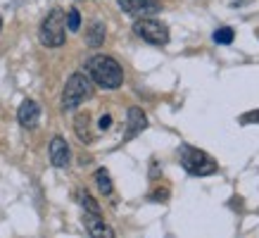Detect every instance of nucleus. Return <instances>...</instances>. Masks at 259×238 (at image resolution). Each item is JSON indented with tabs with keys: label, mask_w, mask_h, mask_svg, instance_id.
Returning a JSON list of instances; mask_svg holds the SVG:
<instances>
[{
	"label": "nucleus",
	"mask_w": 259,
	"mask_h": 238,
	"mask_svg": "<svg viewBox=\"0 0 259 238\" xmlns=\"http://www.w3.org/2000/svg\"><path fill=\"white\" fill-rule=\"evenodd\" d=\"M86 71L88 79H93L100 88H119L124 84V69L110 55H93L86 62Z\"/></svg>",
	"instance_id": "obj_1"
},
{
	"label": "nucleus",
	"mask_w": 259,
	"mask_h": 238,
	"mask_svg": "<svg viewBox=\"0 0 259 238\" xmlns=\"http://www.w3.org/2000/svg\"><path fill=\"white\" fill-rule=\"evenodd\" d=\"M179 157H181L183 169L193 176H209V174H217V172H219L217 160L209 157V155L204 150H200V148H193V145H181Z\"/></svg>",
	"instance_id": "obj_2"
},
{
	"label": "nucleus",
	"mask_w": 259,
	"mask_h": 238,
	"mask_svg": "<svg viewBox=\"0 0 259 238\" xmlns=\"http://www.w3.org/2000/svg\"><path fill=\"white\" fill-rule=\"evenodd\" d=\"M91 95H93V84H91L86 74H81V71L71 74L62 91V110H76Z\"/></svg>",
	"instance_id": "obj_3"
},
{
	"label": "nucleus",
	"mask_w": 259,
	"mask_h": 238,
	"mask_svg": "<svg viewBox=\"0 0 259 238\" xmlns=\"http://www.w3.org/2000/svg\"><path fill=\"white\" fill-rule=\"evenodd\" d=\"M64 12L62 10H50L46 15V19L40 22V31H38V38L43 46L48 48H60L64 46L67 41V24H64Z\"/></svg>",
	"instance_id": "obj_4"
},
{
	"label": "nucleus",
	"mask_w": 259,
	"mask_h": 238,
	"mask_svg": "<svg viewBox=\"0 0 259 238\" xmlns=\"http://www.w3.org/2000/svg\"><path fill=\"white\" fill-rule=\"evenodd\" d=\"M134 33L138 38L145 41V43H152V46H166L169 43V29H166V24L157 22V19H150V17H138L136 19Z\"/></svg>",
	"instance_id": "obj_5"
},
{
	"label": "nucleus",
	"mask_w": 259,
	"mask_h": 238,
	"mask_svg": "<svg viewBox=\"0 0 259 238\" xmlns=\"http://www.w3.org/2000/svg\"><path fill=\"white\" fill-rule=\"evenodd\" d=\"M117 3H119V8L131 17H145V15L159 12L157 0H117Z\"/></svg>",
	"instance_id": "obj_6"
},
{
	"label": "nucleus",
	"mask_w": 259,
	"mask_h": 238,
	"mask_svg": "<svg viewBox=\"0 0 259 238\" xmlns=\"http://www.w3.org/2000/svg\"><path fill=\"white\" fill-rule=\"evenodd\" d=\"M48 155H50L53 167H57V169H64L71 160L69 145H67V141H64L62 136H55V138L50 141V145H48Z\"/></svg>",
	"instance_id": "obj_7"
},
{
	"label": "nucleus",
	"mask_w": 259,
	"mask_h": 238,
	"mask_svg": "<svg viewBox=\"0 0 259 238\" xmlns=\"http://www.w3.org/2000/svg\"><path fill=\"white\" fill-rule=\"evenodd\" d=\"M83 226H86V231H88V236L91 238H114V229L102 219L100 214L86 212V217H83Z\"/></svg>",
	"instance_id": "obj_8"
},
{
	"label": "nucleus",
	"mask_w": 259,
	"mask_h": 238,
	"mask_svg": "<svg viewBox=\"0 0 259 238\" xmlns=\"http://www.w3.org/2000/svg\"><path fill=\"white\" fill-rule=\"evenodd\" d=\"M17 119H19V124H22L24 129H33L40 119L38 103H36V100H24V103L19 105V110H17Z\"/></svg>",
	"instance_id": "obj_9"
},
{
	"label": "nucleus",
	"mask_w": 259,
	"mask_h": 238,
	"mask_svg": "<svg viewBox=\"0 0 259 238\" xmlns=\"http://www.w3.org/2000/svg\"><path fill=\"white\" fill-rule=\"evenodd\" d=\"M126 119H128V124H126V138H134V136H138L141 131H145L148 129V117H145V112L141 110V107H131L128 110V114H126Z\"/></svg>",
	"instance_id": "obj_10"
},
{
	"label": "nucleus",
	"mask_w": 259,
	"mask_h": 238,
	"mask_svg": "<svg viewBox=\"0 0 259 238\" xmlns=\"http://www.w3.org/2000/svg\"><path fill=\"white\" fill-rule=\"evenodd\" d=\"M86 43L91 48H100L102 43H105V24H102V22H93L91 26H88Z\"/></svg>",
	"instance_id": "obj_11"
},
{
	"label": "nucleus",
	"mask_w": 259,
	"mask_h": 238,
	"mask_svg": "<svg viewBox=\"0 0 259 238\" xmlns=\"http://www.w3.org/2000/svg\"><path fill=\"white\" fill-rule=\"evenodd\" d=\"M95 183H98V190H100L102 195H112V190H114V186H112L110 172H107L105 167H100V169L95 172Z\"/></svg>",
	"instance_id": "obj_12"
},
{
	"label": "nucleus",
	"mask_w": 259,
	"mask_h": 238,
	"mask_svg": "<svg viewBox=\"0 0 259 238\" xmlns=\"http://www.w3.org/2000/svg\"><path fill=\"white\" fill-rule=\"evenodd\" d=\"M88 124H91V117H88V114H79L76 122H74V131H76V136H79L83 143L93 141V136H91V131H88Z\"/></svg>",
	"instance_id": "obj_13"
},
{
	"label": "nucleus",
	"mask_w": 259,
	"mask_h": 238,
	"mask_svg": "<svg viewBox=\"0 0 259 238\" xmlns=\"http://www.w3.org/2000/svg\"><path fill=\"white\" fill-rule=\"evenodd\" d=\"M79 26H81V12L76 8H71L67 12V29L69 31H79Z\"/></svg>",
	"instance_id": "obj_14"
},
{
	"label": "nucleus",
	"mask_w": 259,
	"mask_h": 238,
	"mask_svg": "<svg viewBox=\"0 0 259 238\" xmlns=\"http://www.w3.org/2000/svg\"><path fill=\"white\" fill-rule=\"evenodd\" d=\"M214 41H217V43H224V46H228V43L233 41V29H231V26L217 29V31H214Z\"/></svg>",
	"instance_id": "obj_15"
},
{
	"label": "nucleus",
	"mask_w": 259,
	"mask_h": 238,
	"mask_svg": "<svg viewBox=\"0 0 259 238\" xmlns=\"http://www.w3.org/2000/svg\"><path fill=\"white\" fill-rule=\"evenodd\" d=\"M81 205H83V210H86V212H91V214H100V205H98V203H95V200L91 198V195H88L86 190L81 193Z\"/></svg>",
	"instance_id": "obj_16"
},
{
	"label": "nucleus",
	"mask_w": 259,
	"mask_h": 238,
	"mask_svg": "<svg viewBox=\"0 0 259 238\" xmlns=\"http://www.w3.org/2000/svg\"><path fill=\"white\" fill-rule=\"evenodd\" d=\"M240 122H243V124H259V110H252V112H247V114H243Z\"/></svg>",
	"instance_id": "obj_17"
},
{
	"label": "nucleus",
	"mask_w": 259,
	"mask_h": 238,
	"mask_svg": "<svg viewBox=\"0 0 259 238\" xmlns=\"http://www.w3.org/2000/svg\"><path fill=\"white\" fill-rule=\"evenodd\" d=\"M110 124H112V117H110V114H105V117L100 119V129H102V131H105V129L110 127Z\"/></svg>",
	"instance_id": "obj_18"
},
{
	"label": "nucleus",
	"mask_w": 259,
	"mask_h": 238,
	"mask_svg": "<svg viewBox=\"0 0 259 238\" xmlns=\"http://www.w3.org/2000/svg\"><path fill=\"white\" fill-rule=\"evenodd\" d=\"M0 29H3V19H0Z\"/></svg>",
	"instance_id": "obj_19"
},
{
	"label": "nucleus",
	"mask_w": 259,
	"mask_h": 238,
	"mask_svg": "<svg viewBox=\"0 0 259 238\" xmlns=\"http://www.w3.org/2000/svg\"><path fill=\"white\" fill-rule=\"evenodd\" d=\"M257 33H259V31H257Z\"/></svg>",
	"instance_id": "obj_20"
}]
</instances>
